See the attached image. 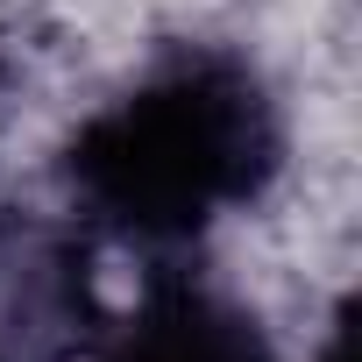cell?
Returning <instances> with one entry per match:
<instances>
[{
    "label": "cell",
    "mask_w": 362,
    "mask_h": 362,
    "mask_svg": "<svg viewBox=\"0 0 362 362\" xmlns=\"http://www.w3.org/2000/svg\"><path fill=\"white\" fill-rule=\"evenodd\" d=\"M284 163V121L263 71L235 50L192 43L149 64L64 149L71 206L128 242L177 249L221 214L263 199Z\"/></svg>",
    "instance_id": "cell-1"
},
{
    "label": "cell",
    "mask_w": 362,
    "mask_h": 362,
    "mask_svg": "<svg viewBox=\"0 0 362 362\" xmlns=\"http://www.w3.org/2000/svg\"><path fill=\"white\" fill-rule=\"evenodd\" d=\"M0 334L36 362H64L71 348L100 341L86 249L71 235L0 221Z\"/></svg>",
    "instance_id": "cell-2"
},
{
    "label": "cell",
    "mask_w": 362,
    "mask_h": 362,
    "mask_svg": "<svg viewBox=\"0 0 362 362\" xmlns=\"http://www.w3.org/2000/svg\"><path fill=\"white\" fill-rule=\"evenodd\" d=\"M93 362H277L249 305L199 277H156L135 320H121Z\"/></svg>",
    "instance_id": "cell-3"
},
{
    "label": "cell",
    "mask_w": 362,
    "mask_h": 362,
    "mask_svg": "<svg viewBox=\"0 0 362 362\" xmlns=\"http://www.w3.org/2000/svg\"><path fill=\"white\" fill-rule=\"evenodd\" d=\"M348 355H355V327H348V313H334V334H327L320 362H348Z\"/></svg>",
    "instance_id": "cell-4"
},
{
    "label": "cell",
    "mask_w": 362,
    "mask_h": 362,
    "mask_svg": "<svg viewBox=\"0 0 362 362\" xmlns=\"http://www.w3.org/2000/svg\"><path fill=\"white\" fill-rule=\"evenodd\" d=\"M0 362H8V355H0Z\"/></svg>",
    "instance_id": "cell-5"
}]
</instances>
